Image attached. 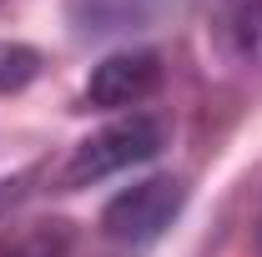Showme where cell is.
Returning <instances> with one entry per match:
<instances>
[{"mask_svg":"<svg viewBox=\"0 0 262 257\" xmlns=\"http://www.w3.org/2000/svg\"><path fill=\"white\" fill-rule=\"evenodd\" d=\"M157 86H162V56L146 46H121L91 66V76L81 86V106L86 111H131L157 96Z\"/></svg>","mask_w":262,"mask_h":257,"instance_id":"obj_3","label":"cell"},{"mask_svg":"<svg viewBox=\"0 0 262 257\" xmlns=\"http://www.w3.org/2000/svg\"><path fill=\"white\" fill-rule=\"evenodd\" d=\"M207 46L227 76L262 81V0H212Z\"/></svg>","mask_w":262,"mask_h":257,"instance_id":"obj_4","label":"cell"},{"mask_svg":"<svg viewBox=\"0 0 262 257\" xmlns=\"http://www.w3.org/2000/svg\"><path fill=\"white\" fill-rule=\"evenodd\" d=\"M0 257H26V252H20V247H0Z\"/></svg>","mask_w":262,"mask_h":257,"instance_id":"obj_8","label":"cell"},{"mask_svg":"<svg viewBox=\"0 0 262 257\" xmlns=\"http://www.w3.org/2000/svg\"><path fill=\"white\" fill-rule=\"evenodd\" d=\"M182 207H187V182L157 172V177H141V182L121 187L106 202L101 232H106V242H116L126 252H146L166 227L182 217Z\"/></svg>","mask_w":262,"mask_h":257,"instance_id":"obj_2","label":"cell"},{"mask_svg":"<svg viewBox=\"0 0 262 257\" xmlns=\"http://www.w3.org/2000/svg\"><path fill=\"white\" fill-rule=\"evenodd\" d=\"M26 187H31V172H20V177L0 182V212H5V207H15V202L26 197Z\"/></svg>","mask_w":262,"mask_h":257,"instance_id":"obj_7","label":"cell"},{"mask_svg":"<svg viewBox=\"0 0 262 257\" xmlns=\"http://www.w3.org/2000/svg\"><path fill=\"white\" fill-rule=\"evenodd\" d=\"M166 146V131L157 116L146 111H126L116 121H106L101 131H91L86 141H76L66 161L56 166V187L61 192H81V187H96L106 177H121L131 166L151 161L157 152Z\"/></svg>","mask_w":262,"mask_h":257,"instance_id":"obj_1","label":"cell"},{"mask_svg":"<svg viewBox=\"0 0 262 257\" xmlns=\"http://www.w3.org/2000/svg\"><path fill=\"white\" fill-rule=\"evenodd\" d=\"M162 0H66V20L81 40H111L151 26Z\"/></svg>","mask_w":262,"mask_h":257,"instance_id":"obj_5","label":"cell"},{"mask_svg":"<svg viewBox=\"0 0 262 257\" xmlns=\"http://www.w3.org/2000/svg\"><path fill=\"white\" fill-rule=\"evenodd\" d=\"M35 76H40V51L26 40H0V96L26 91Z\"/></svg>","mask_w":262,"mask_h":257,"instance_id":"obj_6","label":"cell"}]
</instances>
